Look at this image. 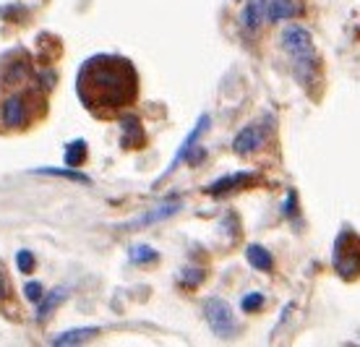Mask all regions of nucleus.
I'll return each mask as SVG.
<instances>
[{
  "label": "nucleus",
  "mask_w": 360,
  "mask_h": 347,
  "mask_svg": "<svg viewBox=\"0 0 360 347\" xmlns=\"http://www.w3.org/2000/svg\"><path fill=\"white\" fill-rule=\"evenodd\" d=\"M240 305H243V311H245V313L259 311V308L264 305V295H262V293H248V295L243 298V303H240Z\"/></svg>",
  "instance_id": "a211bd4d"
},
{
  "label": "nucleus",
  "mask_w": 360,
  "mask_h": 347,
  "mask_svg": "<svg viewBox=\"0 0 360 347\" xmlns=\"http://www.w3.org/2000/svg\"><path fill=\"white\" fill-rule=\"evenodd\" d=\"M27 298L32 303L42 301V285H39V282H29V285H27Z\"/></svg>",
  "instance_id": "aec40b11"
},
{
  "label": "nucleus",
  "mask_w": 360,
  "mask_h": 347,
  "mask_svg": "<svg viewBox=\"0 0 360 347\" xmlns=\"http://www.w3.org/2000/svg\"><path fill=\"white\" fill-rule=\"evenodd\" d=\"M300 11V3L297 0H274L269 3V21H285V18H292Z\"/></svg>",
  "instance_id": "9b49d317"
},
{
  "label": "nucleus",
  "mask_w": 360,
  "mask_h": 347,
  "mask_svg": "<svg viewBox=\"0 0 360 347\" xmlns=\"http://www.w3.org/2000/svg\"><path fill=\"white\" fill-rule=\"evenodd\" d=\"M32 267H34V253L21 251V253H18V272H21V275H29Z\"/></svg>",
  "instance_id": "6ab92c4d"
},
{
  "label": "nucleus",
  "mask_w": 360,
  "mask_h": 347,
  "mask_svg": "<svg viewBox=\"0 0 360 347\" xmlns=\"http://www.w3.org/2000/svg\"><path fill=\"white\" fill-rule=\"evenodd\" d=\"M34 172H39V175H60V178H68V180H79V183H89V178H86V175H82V172H76V170L39 168V170H34Z\"/></svg>",
  "instance_id": "dca6fc26"
},
{
  "label": "nucleus",
  "mask_w": 360,
  "mask_h": 347,
  "mask_svg": "<svg viewBox=\"0 0 360 347\" xmlns=\"http://www.w3.org/2000/svg\"><path fill=\"white\" fill-rule=\"evenodd\" d=\"M266 6H269L266 0H248V6H245V11H243V24L248 32H256V29L262 27L264 16L269 13Z\"/></svg>",
  "instance_id": "1a4fd4ad"
},
{
  "label": "nucleus",
  "mask_w": 360,
  "mask_h": 347,
  "mask_svg": "<svg viewBox=\"0 0 360 347\" xmlns=\"http://www.w3.org/2000/svg\"><path fill=\"white\" fill-rule=\"evenodd\" d=\"M157 258V251L149 248V246H134L131 248V261L136 264H146V261H154Z\"/></svg>",
  "instance_id": "f3484780"
},
{
  "label": "nucleus",
  "mask_w": 360,
  "mask_h": 347,
  "mask_svg": "<svg viewBox=\"0 0 360 347\" xmlns=\"http://www.w3.org/2000/svg\"><path fill=\"white\" fill-rule=\"evenodd\" d=\"M269 125H271V118H264L259 123L245 125L243 131L235 136L233 149L238 151V154H251V151H256L264 144L266 134H269Z\"/></svg>",
  "instance_id": "39448f33"
},
{
  "label": "nucleus",
  "mask_w": 360,
  "mask_h": 347,
  "mask_svg": "<svg viewBox=\"0 0 360 347\" xmlns=\"http://www.w3.org/2000/svg\"><path fill=\"white\" fill-rule=\"evenodd\" d=\"M144 131L136 115H123L120 118V146L123 149H139L144 146Z\"/></svg>",
  "instance_id": "423d86ee"
},
{
  "label": "nucleus",
  "mask_w": 360,
  "mask_h": 347,
  "mask_svg": "<svg viewBox=\"0 0 360 347\" xmlns=\"http://www.w3.org/2000/svg\"><path fill=\"white\" fill-rule=\"evenodd\" d=\"M334 272L345 279L360 275V235L345 227L334 241Z\"/></svg>",
  "instance_id": "7ed1b4c3"
},
{
  "label": "nucleus",
  "mask_w": 360,
  "mask_h": 347,
  "mask_svg": "<svg viewBox=\"0 0 360 347\" xmlns=\"http://www.w3.org/2000/svg\"><path fill=\"white\" fill-rule=\"evenodd\" d=\"M65 293H68L65 287H60V290H53V293H50V298H47L45 303H39V311H37V319L45 321V319H47V313L53 311L55 305H60V303L65 301Z\"/></svg>",
  "instance_id": "4468645a"
},
{
  "label": "nucleus",
  "mask_w": 360,
  "mask_h": 347,
  "mask_svg": "<svg viewBox=\"0 0 360 347\" xmlns=\"http://www.w3.org/2000/svg\"><path fill=\"white\" fill-rule=\"evenodd\" d=\"M204 313H207V321L212 332H214L217 337H233L235 332V316L230 311V305L225 301H219V298H209L204 303Z\"/></svg>",
  "instance_id": "20e7f679"
},
{
  "label": "nucleus",
  "mask_w": 360,
  "mask_h": 347,
  "mask_svg": "<svg viewBox=\"0 0 360 347\" xmlns=\"http://www.w3.org/2000/svg\"><path fill=\"white\" fill-rule=\"evenodd\" d=\"M76 94L99 120H112L139 99V73L123 55L99 53L76 76Z\"/></svg>",
  "instance_id": "f257e3e1"
},
{
  "label": "nucleus",
  "mask_w": 360,
  "mask_h": 347,
  "mask_svg": "<svg viewBox=\"0 0 360 347\" xmlns=\"http://www.w3.org/2000/svg\"><path fill=\"white\" fill-rule=\"evenodd\" d=\"M84 160H86V141L84 139H79V141L68 144V151H65V162L68 165H84Z\"/></svg>",
  "instance_id": "2eb2a0df"
},
{
  "label": "nucleus",
  "mask_w": 360,
  "mask_h": 347,
  "mask_svg": "<svg viewBox=\"0 0 360 347\" xmlns=\"http://www.w3.org/2000/svg\"><path fill=\"white\" fill-rule=\"evenodd\" d=\"M180 204H165L160 206V209H154L152 214H146V217H141V220H136V222H131V227H144V225H154V222H160V220H167V217H172V214L178 212Z\"/></svg>",
  "instance_id": "ddd939ff"
},
{
  "label": "nucleus",
  "mask_w": 360,
  "mask_h": 347,
  "mask_svg": "<svg viewBox=\"0 0 360 347\" xmlns=\"http://www.w3.org/2000/svg\"><path fill=\"white\" fill-rule=\"evenodd\" d=\"M207 125H209V115H201V120H198L196 128H193V131H191V134H188V139H186V141L180 144V149H178V154H175V160H172V162H170V168H167V175H170L172 170L178 168V165H180V162H183V160H188L191 146L196 144L198 136H201V134H204V131H207Z\"/></svg>",
  "instance_id": "6e6552de"
},
{
  "label": "nucleus",
  "mask_w": 360,
  "mask_h": 347,
  "mask_svg": "<svg viewBox=\"0 0 360 347\" xmlns=\"http://www.w3.org/2000/svg\"><path fill=\"white\" fill-rule=\"evenodd\" d=\"M99 329H94V327H86V329H73V332H65V334H58V337L50 342V345H58V347H63V345H73V342H84V339H89L94 337Z\"/></svg>",
  "instance_id": "f8f14e48"
},
{
  "label": "nucleus",
  "mask_w": 360,
  "mask_h": 347,
  "mask_svg": "<svg viewBox=\"0 0 360 347\" xmlns=\"http://www.w3.org/2000/svg\"><path fill=\"white\" fill-rule=\"evenodd\" d=\"M251 175L248 172H235V175H225V178L214 180L212 186H207L209 196H222V194H230V191H238L240 186L251 183Z\"/></svg>",
  "instance_id": "0eeeda50"
},
{
  "label": "nucleus",
  "mask_w": 360,
  "mask_h": 347,
  "mask_svg": "<svg viewBox=\"0 0 360 347\" xmlns=\"http://www.w3.org/2000/svg\"><path fill=\"white\" fill-rule=\"evenodd\" d=\"M282 47L290 53L292 65H295V79L300 81L303 89H314L316 73H319V58H316L314 37L303 27H290L282 34Z\"/></svg>",
  "instance_id": "f03ea898"
},
{
  "label": "nucleus",
  "mask_w": 360,
  "mask_h": 347,
  "mask_svg": "<svg viewBox=\"0 0 360 347\" xmlns=\"http://www.w3.org/2000/svg\"><path fill=\"white\" fill-rule=\"evenodd\" d=\"M6 298V279H3V275H0V301Z\"/></svg>",
  "instance_id": "412c9836"
},
{
  "label": "nucleus",
  "mask_w": 360,
  "mask_h": 347,
  "mask_svg": "<svg viewBox=\"0 0 360 347\" xmlns=\"http://www.w3.org/2000/svg\"><path fill=\"white\" fill-rule=\"evenodd\" d=\"M245 258H248V264H251L253 269H259V272H271V267H274L271 253L266 248H262V246H248V248H245Z\"/></svg>",
  "instance_id": "9d476101"
}]
</instances>
